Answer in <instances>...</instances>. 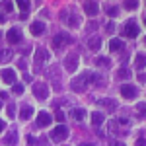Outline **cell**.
I'll use <instances>...</instances> for the list:
<instances>
[{"instance_id": "cell-26", "label": "cell", "mask_w": 146, "mask_h": 146, "mask_svg": "<svg viewBox=\"0 0 146 146\" xmlns=\"http://www.w3.org/2000/svg\"><path fill=\"white\" fill-rule=\"evenodd\" d=\"M16 138H18V136H16V131H12V135L6 136V142H8V144H14V142H16Z\"/></svg>"}, {"instance_id": "cell-19", "label": "cell", "mask_w": 146, "mask_h": 146, "mask_svg": "<svg viewBox=\"0 0 146 146\" xmlns=\"http://www.w3.org/2000/svg\"><path fill=\"white\" fill-rule=\"evenodd\" d=\"M92 123L96 125V127L101 125V123H103V115H101L100 111H94V113H92Z\"/></svg>"}, {"instance_id": "cell-13", "label": "cell", "mask_w": 146, "mask_h": 146, "mask_svg": "<svg viewBox=\"0 0 146 146\" xmlns=\"http://www.w3.org/2000/svg\"><path fill=\"white\" fill-rule=\"evenodd\" d=\"M31 115H33V107H31V105H23V107H22V111H20V119L27 121V119H29Z\"/></svg>"}, {"instance_id": "cell-34", "label": "cell", "mask_w": 146, "mask_h": 146, "mask_svg": "<svg viewBox=\"0 0 146 146\" xmlns=\"http://www.w3.org/2000/svg\"><path fill=\"white\" fill-rule=\"evenodd\" d=\"M111 146H125V144H123V142H117V140H113Z\"/></svg>"}, {"instance_id": "cell-11", "label": "cell", "mask_w": 146, "mask_h": 146, "mask_svg": "<svg viewBox=\"0 0 146 146\" xmlns=\"http://www.w3.org/2000/svg\"><path fill=\"white\" fill-rule=\"evenodd\" d=\"M84 10H86L88 16H96V14L100 12V4H98V2H86V4H84Z\"/></svg>"}, {"instance_id": "cell-27", "label": "cell", "mask_w": 146, "mask_h": 146, "mask_svg": "<svg viewBox=\"0 0 146 146\" xmlns=\"http://www.w3.org/2000/svg\"><path fill=\"white\" fill-rule=\"evenodd\" d=\"M98 64H100V66H107V64H109V58L101 56V58H98Z\"/></svg>"}, {"instance_id": "cell-5", "label": "cell", "mask_w": 146, "mask_h": 146, "mask_svg": "<svg viewBox=\"0 0 146 146\" xmlns=\"http://www.w3.org/2000/svg\"><path fill=\"white\" fill-rule=\"evenodd\" d=\"M119 90H121V96H123L125 100H135L136 94H138V90H136L135 86H131V84H123Z\"/></svg>"}, {"instance_id": "cell-17", "label": "cell", "mask_w": 146, "mask_h": 146, "mask_svg": "<svg viewBox=\"0 0 146 146\" xmlns=\"http://www.w3.org/2000/svg\"><path fill=\"white\" fill-rule=\"evenodd\" d=\"M117 78H119V80L131 78V70H129V68H119V70H117Z\"/></svg>"}, {"instance_id": "cell-29", "label": "cell", "mask_w": 146, "mask_h": 146, "mask_svg": "<svg viewBox=\"0 0 146 146\" xmlns=\"http://www.w3.org/2000/svg\"><path fill=\"white\" fill-rule=\"evenodd\" d=\"M136 6H138L136 2H125V8H127V10H135Z\"/></svg>"}, {"instance_id": "cell-12", "label": "cell", "mask_w": 146, "mask_h": 146, "mask_svg": "<svg viewBox=\"0 0 146 146\" xmlns=\"http://www.w3.org/2000/svg\"><path fill=\"white\" fill-rule=\"evenodd\" d=\"M47 58H49V53H47L45 49H37V51H35V64H37V66H39L41 62H45Z\"/></svg>"}, {"instance_id": "cell-1", "label": "cell", "mask_w": 146, "mask_h": 146, "mask_svg": "<svg viewBox=\"0 0 146 146\" xmlns=\"http://www.w3.org/2000/svg\"><path fill=\"white\" fill-rule=\"evenodd\" d=\"M94 74H96V72H84L82 76L74 78V80H72V90H76V92H84V90H86V86L94 82Z\"/></svg>"}, {"instance_id": "cell-9", "label": "cell", "mask_w": 146, "mask_h": 146, "mask_svg": "<svg viewBox=\"0 0 146 146\" xmlns=\"http://www.w3.org/2000/svg\"><path fill=\"white\" fill-rule=\"evenodd\" d=\"M76 66H78V56L76 55H68L66 58H64V68H66L68 72H74Z\"/></svg>"}, {"instance_id": "cell-28", "label": "cell", "mask_w": 146, "mask_h": 146, "mask_svg": "<svg viewBox=\"0 0 146 146\" xmlns=\"http://www.w3.org/2000/svg\"><path fill=\"white\" fill-rule=\"evenodd\" d=\"M2 8H4L6 12H12V10H14V4H12V2H4V4H2Z\"/></svg>"}, {"instance_id": "cell-24", "label": "cell", "mask_w": 146, "mask_h": 146, "mask_svg": "<svg viewBox=\"0 0 146 146\" xmlns=\"http://www.w3.org/2000/svg\"><path fill=\"white\" fill-rule=\"evenodd\" d=\"M136 66H138V68H144V55H142V53H138V55H136Z\"/></svg>"}, {"instance_id": "cell-6", "label": "cell", "mask_w": 146, "mask_h": 146, "mask_svg": "<svg viewBox=\"0 0 146 146\" xmlns=\"http://www.w3.org/2000/svg\"><path fill=\"white\" fill-rule=\"evenodd\" d=\"M33 96L37 100H47V96H49V88H47V84H33Z\"/></svg>"}, {"instance_id": "cell-8", "label": "cell", "mask_w": 146, "mask_h": 146, "mask_svg": "<svg viewBox=\"0 0 146 146\" xmlns=\"http://www.w3.org/2000/svg\"><path fill=\"white\" fill-rule=\"evenodd\" d=\"M8 43H22V31L18 29V27H10V31H8Z\"/></svg>"}, {"instance_id": "cell-30", "label": "cell", "mask_w": 146, "mask_h": 146, "mask_svg": "<svg viewBox=\"0 0 146 146\" xmlns=\"http://www.w3.org/2000/svg\"><path fill=\"white\" fill-rule=\"evenodd\" d=\"M107 14H109L111 18H115V16L119 14V8H107Z\"/></svg>"}, {"instance_id": "cell-23", "label": "cell", "mask_w": 146, "mask_h": 146, "mask_svg": "<svg viewBox=\"0 0 146 146\" xmlns=\"http://www.w3.org/2000/svg\"><path fill=\"white\" fill-rule=\"evenodd\" d=\"M6 113H8V117H14V115H16V105H14V103H8V107H6Z\"/></svg>"}, {"instance_id": "cell-2", "label": "cell", "mask_w": 146, "mask_h": 146, "mask_svg": "<svg viewBox=\"0 0 146 146\" xmlns=\"http://www.w3.org/2000/svg\"><path fill=\"white\" fill-rule=\"evenodd\" d=\"M66 136H68V127L58 125V127L53 129V133H51V140H55V142H62Z\"/></svg>"}, {"instance_id": "cell-35", "label": "cell", "mask_w": 146, "mask_h": 146, "mask_svg": "<svg viewBox=\"0 0 146 146\" xmlns=\"http://www.w3.org/2000/svg\"><path fill=\"white\" fill-rule=\"evenodd\" d=\"M4 127H6V123H4V121H2V119H0V133H2V131H4Z\"/></svg>"}, {"instance_id": "cell-25", "label": "cell", "mask_w": 146, "mask_h": 146, "mask_svg": "<svg viewBox=\"0 0 146 146\" xmlns=\"http://www.w3.org/2000/svg\"><path fill=\"white\" fill-rule=\"evenodd\" d=\"M12 92H14L16 96H22V94H23V86H22V84H14V88H12Z\"/></svg>"}, {"instance_id": "cell-4", "label": "cell", "mask_w": 146, "mask_h": 146, "mask_svg": "<svg viewBox=\"0 0 146 146\" xmlns=\"http://www.w3.org/2000/svg\"><path fill=\"white\" fill-rule=\"evenodd\" d=\"M123 35H125V37H129V39H135L136 35H138V25H136L133 20L127 22L123 25Z\"/></svg>"}, {"instance_id": "cell-16", "label": "cell", "mask_w": 146, "mask_h": 146, "mask_svg": "<svg viewBox=\"0 0 146 146\" xmlns=\"http://www.w3.org/2000/svg\"><path fill=\"white\" fill-rule=\"evenodd\" d=\"M88 47H90L92 51H98V49L101 47V39L100 37H92L90 41H88Z\"/></svg>"}, {"instance_id": "cell-22", "label": "cell", "mask_w": 146, "mask_h": 146, "mask_svg": "<svg viewBox=\"0 0 146 146\" xmlns=\"http://www.w3.org/2000/svg\"><path fill=\"white\" fill-rule=\"evenodd\" d=\"M66 20H68V23L74 25V27H78V25H80V18H78V16H74V14H72V16H66Z\"/></svg>"}, {"instance_id": "cell-31", "label": "cell", "mask_w": 146, "mask_h": 146, "mask_svg": "<svg viewBox=\"0 0 146 146\" xmlns=\"http://www.w3.org/2000/svg\"><path fill=\"white\" fill-rule=\"evenodd\" d=\"M55 119H56V121H62V119H64V113L58 109V111H56V115H55Z\"/></svg>"}, {"instance_id": "cell-37", "label": "cell", "mask_w": 146, "mask_h": 146, "mask_svg": "<svg viewBox=\"0 0 146 146\" xmlns=\"http://www.w3.org/2000/svg\"><path fill=\"white\" fill-rule=\"evenodd\" d=\"M82 146H94V144H88V142H82Z\"/></svg>"}, {"instance_id": "cell-10", "label": "cell", "mask_w": 146, "mask_h": 146, "mask_svg": "<svg viewBox=\"0 0 146 146\" xmlns=\"http://www.w3.org/2000/svg\"><path fill=\"white\" fill-rule=\"evenodd\" d=\"M51 121H53V117H51L47 111H41L39 115H37V127H49Z\"/></svg>"}, {"instance_id": "cell-38", "label": "cell", "mask_w": 146, "mask_h": 146, "mask_svg": "<svg viewBox=\"0 0 146 146\" xmlns=\"http://www.w3.org/2000/svg\"><path fill=\"white\" fill-rule=\"evenodd\" d=\"M0 107H2V103H0Z\"/></svg>"}, {"instance_id": "cell-18", "label": "cell", "mask_w": 146, "mask_h": 146, "mask_svg": "<svg viewBox=\"0 0 146 146\" xmlns=\"http://www.w3.org/2000/svg\"><path fill=\"white\" fill-rule=\"evenodd\" d=\"M12 58V51L10 49H2L0 51V62H8Z\"/></svg>"}, {"instance_id": "cell-32", "label": "cell", "mask_w": 146, "mask_h": 146, "mask_svg": "<svg viewBox=\"0 0 146 146\" xmlns=\"http://www.w3.org/2000/svg\"><path fill=\"white\" fill-rule=\"evenodd\" d=\"M105 29H107V33H113V29H115V23H107V25H105Z\"/></svg>"}, {"instance_id": "cell-15", "label": "cell", "mask_w": 146, "mask_h": 146, "mask_svg": "<svg viewBox=\"0 0 146 146\" xmlns=\"http://www.w3.org/2000/svg\"><path fill=\"white\" fill-rule=\"evenodd\" d=\"M123 41H121V39H111V43H109V51H111V53H117V51H121V49H123Z\"/></svg>"}, {"instance_id": "cell-20", "label": "cell", "mask_w": 146, "mask_h": 146, "mask_svg": "<svg viewBox=\"0 0 146 146\" xmlns=\"http://www.w3.org/2000/svg\"><path fill=\"white\" fill-rule=\"evenodd\" d=\"M72 117H74L76 121H84V117H86V111H84V109H74V111H72Z\"/></svg>"}, {"instance_id": "cell-33", "label": "cell", "mask_w": 146, "mask_h": 146, "mask_svg": "<svg viewBox=\"0 0 146 146\" xmlns=\"http://www.w3.org/2000/svg\"><path fill=\"white\" fill-rule=\"evenodd\" d=\"M136 146H144V136H140V138L136 140Z\"/></svg>"}, {"instance_id": "cell-21", "label": "cell", "mask_w": 146, "mask_h": 146, "mask_svg": "<svg viewBox=\"0 0 146 146\" xmlns=\"http://www.w3.org/2000/svg\"><path fill=\"white\" fill-rule=\"evenodd\" d=\"M18 8L22 10V14H27V10H29V2H27V0H18Z\"/></svg>"}, {"instance_id": "cell-3", "label": "cell", "mask_w": 146, "mask_h": 146, "mask_svg": "<svg viewBox=\"0 0 146 146\" xmlns=\"http://www.w3.org/2000/svg\"><path fill=\"white\" fill-rule=\"evenodd\" d=\"M68 43H72V37L68 33H56L55 37H53V47L55 49H60V47H64V45H68Z\"/></svg>"}, {"instance_id": "cell-7", "label": "cell", "mask_w": 146, "mask_h": 146, "mask_svg": "<svg viewBox=\"0 0 146 146\" xmlns=\"http://www.w3.org/2000/svg\"><path fill=\"white\" fill-rule=\"evenodd\" d=\"M0 74H2V80L6 84H16V70L14 68H2Z\"/></svg>"}, {"instance_id": "cell-14", "label": "cell", "mask_w": 146, "mask_h": 146, "mask_svg": "<svg viewBox=\"0 0 146 146\" xmlns=\"http://www.w3.org/2000/svg\"><path fill=\"white\" fill-rule=\"evenodd\" d=\"M45 31V23L43 22H33L31 23V33L33 35H41Z\"/></svg>"}, {"instance_id": "cell-36", "label": "cell", "mask_w": 146, "mask_h": 146, "mask_svg": "<svg viewBox=\"0 0 146 146\" xmlns=\"http://www.w3.org/2000/svg\"><path fill=\"white\" fill-rule=\"evenodd\" d=\"M6 22V16H4V14H0V23H4Z\"/></svg>"}]
</instances>
